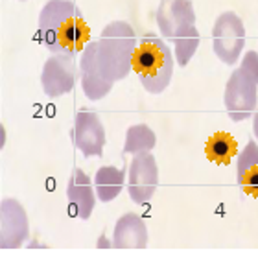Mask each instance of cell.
<instances>
[{
	"label": "cell",
	"instance_id": "1",
	"mask_svg": "<svg viewBox=\"0 0 258 258\" xmlns=\"http://www.w3.org/2000/svg\"><path fill=\"white\" fill-rule=\"evenodd\" d=\"M39 41L52 54L78 55L91 43V28L70 0H48L39 13Z\"/></svg>",
	"mask_w": 258,
	"mask_h": 258
},
{
	"label": "cell",
	"instance_id": "12",
	"mask_svg": "<svg viewBox=\"0 0 258 258\" xmlns=\"http://www.w3.org/2000/svg\"><path fill=\"white\" fill-rule=\"evenodd\" d=\"M67 199H69V205L72 207V212L78 218H81V220H89L91 218L94 205H96V196H94L89 175L83 170H80V168H76L74 172H72V177L69 179Z\"/></svg>",
	"mask_w": 258,
	"mask_h": 258
},
{
	"label": "cell",
	"instance_id": "20",
	"mask_svg": "<svg viewBox=\"0 0 258 258\" xmlns=\"http://www.w3.org/2000/svg\"><path fill=\"white\" fill-rule=\"evenodd\" d=\"M242 70H245L251 78L258 83V54L253 52V50H249L247 54L243 55V61H242Z\"/></svg>",
	"mask_w": 258,
	"mask_h": 258
},
{
	"label": "cell",
	"instance_id": "3",
	"mask_svg": "<svg viewBox=\"0 0 258 258\" xmlns=\"http://www.w3.org/2000/svg\"><path fill=\"white\" fill-rule=\"evenodd\" d=\"M133 69L146 91L150 94H161L172 81L173 55L162 39L148 33L137 46Z\"/></svg>",
	"mask_w": 258,
	"mask_h": 258
},
{
	"label": "cell",
	"instance_id": "5",
	"mask_svg": "<svg viewBox=\"0 0 258 258\" xmlns=\"http://www.w3.org/2000/svg\"><path fill=\"white\" fill-rule=\"evenodd\" d=\"M223 103L232 122L249 118L258 105V83L245 70H234L227 81Z\"/></svg>",
	"mask_w": 258,
	"mask_h": 258
},
{
	"label": "cell",
	"instance_id": "2",
	"mask_svg": "<svg viewBox=\"0 0 258 258\" xmlns=\"http://www.w3.org/2000/svg\"><path fill=\"white\" fill-rule=\"evenodd\" d=\"M96 63L105 80L111 83L127 78L133 69V57L139 46L135 30L125 21H113L102 30V35L94 41Z\"/></svg>",
	"mask_w": 258,
	"mask_h": 258
},
{
	"label": "cell",
	"instance_id": "15",
	"mask_svg": "<svg viewBox=\"0 0 258 258\" xmlns=\"http://www.w3.org/2000/svg\"><path fill=\"white\" fill-rule=\"evenodd\" d=\"M205 153L209 157V161L218 164H229L232 157L238 153V144L229 133H216L207 140Z\"/></svg>",
	"mask_w": 258,
	"mask_h": 258
},
{
	"label": "cell",
	"instance_id": "8",
	"mask_svg": "<svg viewBox=\"0 0 258 258\" xmlns=\"http://www.w3.org/2000/svg\"><path fill=\"white\" fill-rule=\"evenodd\" d=\"M30 225L26 210L17 199H2L0 203V249H19L26 242Z\"/></svg>",
	"mask_w": 258,
	"mask_h": 258
},
{
	"label": "cell",
	"instance_id": "13",
	"mask_svg": "<svg viewBox=\"0 0 258 258\" xmlns=\"http://www.w3.org/2000/svg\"><path fill=\"white\" fill-rule=\"evenodd\" d=\"M148 245V229L144 220L135 212L120 216L114 225L113 247L116 249H144Z\"/></svg>",
	"mask_w": 258,
	"mask_h": 258
},
{
	"label": "cell",
	"instance_id": "18",
	"mask_svg": "<svg viewBox=\"0 0 258 258\" xmlns=\"http://www.w3.org/2000/svg\"><path fill=\"white\" fill-rule=\"evenodd\" d=\"M254 164H258V146L254 140H249L247 146L243 148V151L240 153V157H238V166H236L238 179L242 177L249 168H253Z\"/></svg>",
	"mask_w": 258,
	"mask_h": 258
},
{
	"label": "cell",
	"instance_id": "4",
	"mask_svg": "<svg viewBox=\"0 0 258 258\" xmlns=\"http://www.w3.org/2000/svg\"><path fill=\"white\" fill-rule=\"evenodd\" d=\"M245 46V28L234 11L221 13L212 28V50L225 64H234Z\"/></svg>",
	"mask_w": 258,
	"mask_h": 258
},
{
	"label": "cell",
	"instance_id": "11",
	"mask_svg": "<svg viewBox=\"0 0 258 258\" xmlns=\"http://www.w3.org/2000/svg\"><path fill=\"white\" fill-rule=\"evenodd\" d=\"M80 72H81V87H83V94H85L91 102H98L105 98L111 92L114 83L105 80L102 74V70L96 63V46L94 41L85 46V50L81 52V61H80Z\"/></svg>",
	"mask_w": 258,
	"mask_h": 258
},
{
	"label": "cell",
	"instance_id": "19",
	"mask_svg": "<svg viewBox=\"0 0 258 258\" xmlns=\"http://www.w3.org/2000/svg\"><path fill=\"white\" fill-rule=\"evenodd\" d=\"M238 184L242 186V190L245 194L253 196V198H258V164H254L253 168H249L247 172L238 179Z\"/></svg>",
	"mask_w": 258,
	"mask_h": 258
},
{
	"label": "cell",
	"instance_id": "10",
	"mask_svg": "<svg viewBox=\"0 0 258 258\" xmlns=\"http://www.w3.org/2000/svg\"><path fill=\"white\" fill-rule=\"evenodd\" d=\"M157 26L166 39L196 26V11L192 0H161L157 10Z\"/></svg>",
	"mask_w": 258,
	"mask_h": 258
},
{
	"label": "cell",
	"instance_id": "21",
	"mask_svg": "<svg viewBox=\"0 0 258 258\" xmlns=\"http://www.w3.org/2000/svg\"><path fill=\"white\" fill-rule=\"evenodd\" d=\"M253 133H254V137L258 139V111H256V114H254V118H253Z\"/></svg>",
	"mask_w": 258,
	"mask_h": 258
},
{
	"label": "cell",
	"instance_id": "9",
	"mask_svg": "<svg viewBox=\"0 0 258 258\" xmlns=\"http://www.w3.org/2000/svg\"><path fill=\"white\" fill-rule=\"evenodd\" d=\"M72 140L85 157H102L105 146V129L100 122V116L89 109L78 111L74 116Z\"/></svg>",
	"mask_w": 258,
	"mask_h": 258
},
{
	"label": "cell",
	"instance_id": "6",
	"mask_svg": "<svg viewBox=\"0 0 258 258\" xmlns=\"http://www.w3.org/2000/svg\"><path fill=\"white\" fill-rule=\"evenodd\" d=\"M157 186H159V168L155 157L150 151H140L129 164V198L133 203L144 205L153 198Z\"/></svg>",
	"mask_w": 258,
	"mask_h": 258
},
{
	"label": "cell",
	"instance_id": "14",
	"mask_svg": "<svg viewBox=\"0 0 258 258\" xmlns=\"http://www.w3.org/2000/svg\"><path fill=\"white\" fill-rule=\"evenodd\" d=\"M124 170H118L114 166H102L96 172L94 177V188L100 201L109 203L118 198V194L124 188Z\"/></svg>",
	"mask_w": 258,
	"mask_h": 258
},
{
	"label": "cell",
	"instance_id": "17",
	"mask_svg": "<svg viewBox=\"0 0 258 258\" xmlns=\"http://www.w3.org/2000/svg\"><path fill=\"white\" fill-rule=\"evenodd\" d=\"M173 44H175V61L181 67H186L199 46V32L196 30V26L177 33L173 37Z\"/></svg>",
	"mask_w": 258,
	"mask_h": 258
},
{
	"label": "cell",
	"instance_id": "16",
	"mask_svg": "<svg viewBox=\"0 0 258 258\" xmlns=\"http://www.w3.org/2000/svg\"><path fill=\"white\" fill-rule=\"evenodd\" d=\"M157 144V137L146 124L131 125L125 133L124 142V153L129 155H137L140 151H150Z\"/></svg>",
	"mask_w": 258,
	"mask_h": 258
},
{
	"label": "cell",
	"instance_id": "22",
	"mask_svg": "<svg viewBox=\"0 0 258 258\" xmlns=\"http://www.w3.org/2000/svg\"><path fill=\"white\" fill-rule=\"evenodd\" d=\"M22 2H24V0H22Z\"/></svg>",
	"mask_w": 258,
	"mask_h": 258
},
{
	"label": "cell",
	"instance_id": "7",
	"mask_svg": "<svg viewBox=\"0 0 258 258\" xmlns=\"http://www.w3.org/2000/svg\"><path fill=\"white\" fill-rule=\"evenodd\" d=\"M76 80H78V69L72 55L54 54L50 59H46L41 74V83L44 94L48 98H59L72 92Z\"/></svg>",
	"mask_w": 258,
	"mask_h": 258
}]
</instances>
